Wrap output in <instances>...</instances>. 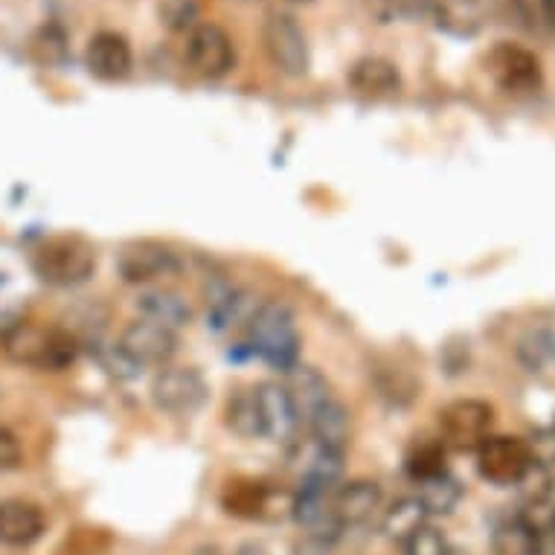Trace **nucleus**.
Returning a JSON list of instances; mask_svg holds the SVG:
<instances>
[{
	"label": "nucleus",
	"instance_id": "4be33fe9",
	"mask_svg": "<svg viewBox=\"0 0 555 555\" xmlns=\"http://www.w3.org/2000/svg\"><path fill=\"white\" fill-rule=\"evenodd\" d=\"M137 311H140V318L155 320L172 332L190 326L192 320V306L186 302V297L166 285H152L137 294Z\"/></svg>",
	"mask_w": 555,
	"mask_h": 555
},
{
	"label": "nucleus",
	"instance_id": "7c9ffc66",
	"mask_svg": "<svg viewBox=\"0 0 555 555\" xmlns=\"http://www.w3.org/2000/svg\"><path fill=\"white\" fill-rule=\"evenodd\" d=\"M408 472L416 477V482L446 474V448L437 446V442L420 446L408 456Z\"/></svg>",
	"mask_w": 555,
	"mask_h": 555
},
{
	"label": "nucleus",
	"instance_id": "72a5a7b5",
	"mask_svg": "<svg viewBox=\"0 0 555 555\" xmlns=\"http://www.w3.org/2000/svg\"><path fill=\"white\" fill-rule=\"evenodd\" d=\"M233 555H271L268 550H264L262 544H256V541H250V544H242Z\"/></svg>",
	"mask_w": 555,
	"mask_h": 555
},
{
	"label": "nucleus",
	"instance_id": "f3484780",
	"mask_svg": "<svg viewBox=\"0 0 555 555\" xmlns=\"http://www.w3.org/2000/svg\"><path fill=\"white\" fill-rule=\"evenodd\" d=\"M47 532L44 509L33 501L7 498L0 501V544L12 550H27Z\"/></svg>",
	"mask_w": 555,
	"mask_h": 555
},
{
	"label": "nucleus",
	"instance_id": "dca6fc26",
	"mask_svg": "<svg viewBox=\"0 0 555 555\" xmlns=\"http://www.w3.org/2000/svg\"><path fill=\"white\" fill-rule=\"evenodd\" d=\"M85 64L102 82H122L134 70V50L126 36H119L114 29H102L88 41Z\"/></svg>",
	"mask_w": 555,
	"mask_h": 555
},
{
	"label": "nucleus",
	"instance_id": "bb28decb",
	"mask_svg": "<svg viewBox=\"0 0 555 555\" xmlns=\"http://www.w3.org/2000/svg\"><path fill=\"white\" fill-rule=\"evenodd\" d=\"M420 501L428 506L430 515H448V512H454V506L463 498V489H460V482L454 477H448V474H439V477H430V480L420 482Z\"/></svg>",
	"mask_w": 555,
	"mask_h": 555
},
{
	"label": "nucleus",
	"instance_id": "c85d7f7f",
	"mask_svg": "<svg viewBox=\"0 0 555 555\" xmlns=\"http://www.w3.org/2000/svg\"><path fill=\"white\" fill-rule=\"evenodd\" d=\"M399 546L401 555H454L456 550V546L448 541L446 532L437 527H430V524H425L420 532H413V535Z\"/></svg>",
	"mask_w": 555,
	"mask_h": 555
},
{
	"label": "nucleus",
	"instance_id": "2eb2a0df",
	"mask_svg": "<svg viewBox=\"0 0 555 555\" xmlns=\"http://www.w3.org/2000/svg\"><path fill=\"white\" fill-rule=\"evenodd\" d=\"M384 492L375 480H349L337 486L335 492V520L340 532L344 529L370 527L382 518Z\"/></svg>",
	"mask_w": 555,
	"mask_h": 555
},
{
	"label": "nucleus",
	"instance_id": "473e14b6",
	"mask_svg": "<svg viewBox=\"0 0 555 555\" xmlns=\"http://www.w3.org/2000/svg\"><path fill=\"white\" fill-rule=\"evenodd\" d=\"M392 12L399 15H413V12H428V0H384Z\"/></svg>",
	"mask_w": 555,
	"mask_h": 555
},
{
	"label": "nucleus",
	"instance_id": "aec40b11",
	"mask_svg": "<svg viewBox=\"0 0 555 555\" xmlns=\"http://www.w3.org/2000/svg\"><path fill=\"white\" fill-rule=\"evenodd\" d=\"M259 302H254V297L238 288V285L230 283H216L207 292V320L216 332H230V328L242 326V323H250L254 311Z\"/></svg>",
	"mask_w": 555,
	"mask_h": 555
},
{
	"label": "nucleus",
	"instance_id": "412c9836",
	"mask_svg": "<svg viewBox=\"0 0 555 555\" xmlns=\"http://www.w3.org/2000/svg\"><path fill=\"white\" fill-rule=\"evenodd\" d=\"M346 82L361 96H370V100H382V96H392V93L401 91V74L399 67L390 62V59H382V55H364L358 59L349 74H346Z\"/></svg>",
	"mask_w": 555,
	"mask_h": 555
},
{
	"label": "nucleus",
	"instance_id": "4468645a",
	"mask_svg": "<svg viewBox=\"0 0 555 555\" xmlns=\"http://www.w3.org/2000/svg\"><path fill=\"white\" fill-rule=\"evenodd\" d=\"M486 67L506 93H535L544 82L538 55L527 47L512 44V41H501L494 47L486 59Z\"/></svg>",
	"mask_w": 555,
	"mask_h": 555
},
{
	"label": "nucleus",
	"instance_id": "c9c22d12",
	"mask_svg": "<svg viewBox=\"0 0 555 555\" xmlns=\"http://www.w3.org/2000/svg\"><path fill=\"white\" fill-rule=\"evenodd\" d=\"M292 3H311V0H292Z\"/></svg>",
	"mask_w": 555,
	"mask_h": 555
},
{
	"label": "nucleus",
	"instance_id": "f257e3e1",
	"mask_svg": "<svg viewBox=\"0 0 555 555\" xmlns=\"http://www.w3.org/2000/svg\"><path fill=\"white\" fill-rule=\"evenodd\" d=\"M3 352L12 364L41 373H62L79 358V340L59 326L21 323L3 337Z\"/></svg>",
	"mask_w": 555,
	"mask_h": 555
},
{
	"label": "nucleus",
	"instance_id": "b1692460",
	"mask_svg": "<svg viewBox=\"0 0 555 555\" xmlns=\"http://www.w3.org/2000/svg\"><path fill=\"white\" fill-rule=\"evenodd\" d=\"M382 532L387 541L392 544H404L413 532H420L425 524L430 520L428 506L420 501V494H408V498H399L390 506H384L382 512Z\"/></svg>",
	"mask_w": 555,
	"mask_h": 555
},
{
	"label": "nucleus",
	"instance_id": "1a4fd4ad",
	"mask_svg": "<svg viewBox=\"0 0 555 555\" xmlns=\"http://www.w3.org/2000/svg\"><path fill=\"white\" fill-rule=\"evenodd\" d=\"M207 382L195 366H164L152 378L149 396L160 413L169 416H192L207 401Z\"/></svg>",
	"mask_w": 555,
	"mask_h": 555
},
{
	"label": "nucleus",
	"instance_id": "9d476101",
	"mask_svg": "<svg viewBox=\"0 0 555 555\" xmlns=\"http://www.w3.org/2000/svg\"><path fill=\"white\" fill-rule=\"evenodd\" d=\"M221 503L230 515L236 518H259L276 520L285 515H294V492H283L280 486H271L264 480H230Z\"/></svg>",
	"mask_w": 555,
	"mask_h": 555
},
{
	"label": "nucleus",
	"instance_id": "c756f323",
	"mask_svg": "<svg viewBox=\"0 0 555 555\" xmlns=\"http://www.w3.org/2000/svg\"><path fill=\"white\" fill-rule=\"evenodd\" d=\"M160 24L172 33H190L198 24V0H157Z\"/></svg>",
	"mask_w": 555,
	"mask_h": 555
},
{
	"label": "nucleus",
	"instance_id": "2f4dec72",
	"mask_svg": "<svg viewBox=\"0 0 555 555\" xmlns=\"http://www.w3.org/2000/svg\"><path fill=\"white\" fill-rule=\"evenodd\" d=\"M21 465H24V446H21L18 434L0 425V474L15 472Z\"/></svg>",
	"mask_w": 555,
	"mask_h": 555
},
{
	"label": "nucleus",
	"instance_id": "a211bd4d",
	"mask_svg": "<svg viewBox=\"0 0 555 555\" xmlns=\"http://www.w3.org/2000/svg\"><path fill=\"white\" fill-rule=\"evenodd\" d=\"M494 0H428V15L437 29L454 38L477 36L492 18Z\"/></svg>",
	"mask_w": 555,
	"mask_h": 555
},
{
	"label": "nucleus",
	"instance_id": "ddd939ff",
	"mask_svg": "<svg viewBox=\"0 0 555 555\" xmlns=\"http://www.w3.org/2000/svg\"><path fill=\"white\" fill-rule=\"evenodd\" d=\"M256 390V408H259V434L268 442L276 446H292L294 439L300 437L302 422L300 413L294 408L292 396L285 390V384L264 382Z\"/></svg>",
	"mask_w": 555,
	"mask_h": 555
},
{
	"label": "nucleus",
	"instance_id": "0eeeda50",
	"mask_svg": "<svg viewBox=\"0 0 555 555\" xmlns=\"http://www.w3.org/2000/svg\"><path fill=\"white\" fill-rule=\"evenodd\" d=\"M117 271L122 283L152 288V285H160L166 280H175L183 271V262L172 247L146 238V242H131L119 250Z\"/></svg>",
	"mask_w": 555,
	"mask_h": 555
},
{
	"label": "nucleus",
	"instance_id": "6e6552de",
	"mask_svg": "<svg viewBox=\"0 0 555 555\" xmlns=\"http://www.w3.org/2000/svg\"><path fill=\"white\" fill-rule=\"evenodd\" d=\"M532 463H535V454L527 439L520 437L489 434L477 446V472L482 480L494 482V486H518Z\"/></svg>",
	"mask_w": 555,
	"mask_h": 555
},
{
	"label": "nucleus",
	"instance_id": "393cba45",
	"mask_svg": "<svg viewBox=\"0 0 555 555\" xmlns=\"http://www.w3.org/2000/svg\"><path fill=\"white\" fill-rule=\"evenodd\" d=\"M509 10L524 33L555 38V0H509Z\"/></svg>",
	"mask_w": 555,
	"mask_h": 555
},
{
	"label": "nucleus",
	"instance_id": "423d86ee",
	"mask_svg": "<svg viewBox=\"0 0 555 555\" xmlns=\"http://www.w3.org/2000/svg\"><path fill=\"white\" fill-rule=\"evenodd\" d=\"M117 352L122 356V361L137 370H146V366L164 370L172 364L175 352H178V332L160 326L155 320L137 318L122 328Z\"/></svg>",
	"mask_w": 555,
	"mask_h": 555
},
{
	"label": "nucleus",
	"instance_id": "39448f33",
	"mask_svg": "<svg viewBox=\"0 0 555 555\" xmlns=\"http://www.w3.org/2000/svg\"><path fill=\"white\" fill-rule=\"evenodd\" d=\"M186 64L190 70L207 82H219L236 67V44L224 27L212 21H198L186 33Z\"/></svg>",
	"mask_w": 555,
	"mask_h": 555
},
{
	"label": "nucleus",
	"instance_id": "7ed1b4c3",
	"mask_svg": "<svg viewBox=\"0 0 555 555\" xmlns=\"http://www.w3.org/2000/svg\"><path fill=\"white\" fill-rule=\"evenodd\" d=\"M33 271L38 280L55 288H74L88 283L96 271V254L93 247L79 236L47 238L33 254Z\"/></svg>",
	"mask_w": 555,
	"mask_h": 555
},
{
	"label": "nucleus",
	"instance_id": "20e7f679",
	"mask_svg": "<svg viewBox=\"0 0 555 555\" xmlns=\"http://www.w3.org/2000/svg\"><path fill=\"white\" fill-rule=\"evenodd\" d=\"M262 47L276 74L288 79L309 76L311 47L306 29L288 12H271L262 24Z\"/></svg>",
	"mask_w": 555,
	"mask_h": 555
},
{
	"label": "nucleus",
	"instance_id": "f8f14e48",
	"mask_svg": "<svg viewBox=\"0 0 555 555\" xmlns=\"http://www.w3.org/2000/svg\"><path fill=\"white\" fill-rule=\"evenodd\" d=\"M288 465L297 474L300 486L337 489L340 474H344V451L323 446L314 437H297L288 446Z\"/></svg>",
	"mask_w": 555,
	"mask_h": 555
},
{
	"label": "nucleus",
	"instance_id": "cd10ccee",
	"mask_svg": "<svg viewBox=\"0 0 555 555\" xmlns=\"http://www.w3.org/2000/svg\"><path fill=\"white\" fill-rule=\"evenodd\" d=\"M520 364L527 366L529 373H541L555 361V335L550 328H535L529 332L518 344Z\"/></svg>",
	"mask_w": 555,
	"mask_h": 555
},
{
	"label": "nucleus",
	"instance_id": "5701e85b",
	"mask_svg": "<svg viewBox=\"0 0 555 555\" xmlns=\"http://www.w3.org/2000/svg\"><path fill=\"white\" fill-rule=\"evenodd\" d=\"M494 555H544V535L520 512L503 518L492 532Z\"/></svg>",
	"mask_w": 555,
	"mask_h": 555
},
{
	"label": "nucleus",
	"instance_id": "9b49d317",
	"mask_svg": "<svg viewBox=\"0 0 555 555\" xmlns=\"http://www.w3.org/2000/svg\"><path fill=\"white\" fill-rule=\"evenodd\" d=\"M494 408L482 399H456L439 413V430L442 446L460 448V451H477L482 439L492 434Z\"/></svg>",
	"mask_w": 555,
	"mask_h": 555
},
{
	"label": "nucleus",
	"instance_id": "a878e982",
	"mask_svg": "<svg viewBox=\"0 0 555 555\" xmlns=\"http://www.w3.org/2000/svg\"><path fill=\"white\" fill-rule=\"evenodd\" d=\"M224 422L233 434L242 439H262L259 434V408H256V390H236L228 399L224 408Z\"/></svg>",
	"mask_w": 555,
	"mask_h": 555
},
{
	"label": "nucleus",
	"instance_id": "6ab92c4d",
	"mask_svg": "<svg viewBox=\"0 0 555 555\" xmlns=\"http://www.w3.org/2000/svg\"><path fill=\"white\" fill-rule=\"evenodd\" d=\"M285 390H288L294 408H297V413H300L302 428L318 416L320 410L326 408L328 401H335V392H332L326 378H323L314 366H306L300 364V361L288 370Z\"/></svg>",
	"mask_w": 555,
	"mask_h": 555
},
{
	"label": "nucleus",
	"instance_id": "f704fd0d",
	"mask_svg": "<svg viewBox=\"0 0 555 555\" xmlns=\"http://www.w3.org/2000/svg\"><path fill=\"white\" fill-rule=\"evenodd\" d=\"M190 555H224V553H221V546H216V544H201V546H195Z\"/></svg>",
	"mask_w": 555,
	"mask_h": 555
},
{
	"label": "nucleus",
	"instance_id": "f03ea898",
	"mask_svg": "<svg viewBox=\"0 0 555 555\" xmlns=\"http://www.w3.org/2000/svg\"><path fill=\"white\" fill-rule=\"evenodd\" d=\"M247 340L262 361L276 370H292L300 358V332L294 311L283 300H264L256 306L247 323Z\"/></svg>",
	"mask_w": 555,
	"mask_h": 555
}]
</instances>
